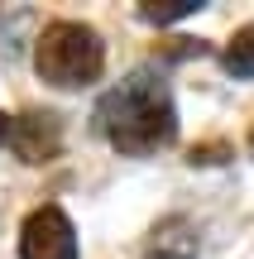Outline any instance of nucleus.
I'll use <instances>...</instances> for the list:
<instances>
[{
    "instance_id": "f257e3e1",
    "label": "nucleus",
    "mask_w": 254,
    "mask_h": 259,
    "mask_svg": "<svg viewBox=\"0 0 254 259\" xmlns=\"http://www.w3.org/2000/svg\"><path fill=\"white\" fill-rule=\"evenodd\" d=\"M96 130L111 139V149H120V154H130V158L159 154V149L173 144V135H178V111H173L168 87L154 72L125 77L120 87H111V92L101 96V106H96Z\"/></svg>"
},
{
    "instance_id": "f03ea898",
    "label": "nucleus",
    "mask_w": 254,
    "mask_h": 259,
    "mask_svg": "<svg viewBox=\"0 0 254 259\" xmlns=\"http://www.w3.org/2000/svg\"><path fill=\"white\" fill-rule=\"evenodd\" d=\"M34 67L48 87H91L106 67L101 34L91 24H77V19H53L38 34Z\"/></svg>"
},
{
    "instance_id": "7ed1b4c3",
    "label": "nucleus",
    "mask_w": 254,
    "mask_h": 259,
    "mask_svg": "<svg viewBox=\"0 0 254 259\" xmlns=\"http://www.w3.org/2000/svg\"><path fill=\"white\" fill-rule=\"evenodd\" d=\"M19 259H77V231L63 216V206L29 211L24 231H19Z\"/></svg>"
},
{
    "instance_id": "20e7f679",
    "label": "nucleus",
    "mask_w": 254,
    "mask_h": 259,
    "mask_svg": "<svg viewBox=\"0 0 254 259\" xmlns=\"http://www.w3.org/2000/svg\"><path fill=\"white\" fill-rule=\"evenodd\" d=\"M10 144L24 163H53L58 149H63V120L53 111H24L15 125H10Z\"/></svg>"
},
{
    "instance_id": "39448f33",
    "label": "nucleus",
    "mask_w": 254,
    "mask_h": 259,
    "mask_svg": "<svg viewBox=\"0 0 254 259\" xmlns=\"http://www.w3.org/2000/svg\"><path fill=\"white\" fill-rule=\"evenodd\" d=\"M197 250H201V240L187 216H163L144 240V259H197Z\"/></svg>"
},
{
    "instance_id": "423d86ee",
    "label": "nucleus",
    "mask_w": 254,
    "mask_h": 259,
    "mask_svg": "<svg viewBox=\"0 0 254 259\" xmlns=\"http://www.w3.org/2000/svg\"><path fill=\"white\" fill-rule=\"evenodd\" d=\"M221 67H226L230 77H254V24H245L235 38L226 44V53H221Z\"/></svg>"
},
{
    "instance_id": "0eeeda50",
    "label": "nucleus",
    "mask_w": 254,
    "mask_h": 259,
    "mask_svg": "<svg viewBox=\"0 0 254 259\" xmlns=\"http://www.w3.org/2000/svg\"><path fill=\"white\" fill-rule=\"evenodd\" d=\"M197 10H207V0H144L139 19H149V24H173V19L197 15Z\"/></svg>"
},
{
    "instance_id": "6e6552de",
    "label": "nucleus",
    "mask_w": 254,
    "mask_h": 259,
    "mask_svg": "<svg viewBox=\"0 0 254 259\" xmlns=\"http://www.w3.org/2000/svg\"><path fill=\"white\" fill-rule=\"evenodd\" d=\"M221 154H226V144H201V149H192L187 163H221Z\"/></svg>"
},
{
    "instance_id": "1a4fd4ad",
    "label": "nucleus",
    "mask_w": 254,
    "mask_h": 259,
    "mask_svg": "<svg viewBox=\"0 0 254 259\" xmlns=\"http://www.w3.org/2000/svg\"><path fill=\"white\" fill-rule=\"evenodd\" d=\"M10 125H15V120H10V115H0V139H10Z\"/></svg>"
},
{
    "instance_id": "9d476101",
    "label": "nucleus",
    "mask_w": 254,
    "mask_h": 259,
    "mask_svg": "<svg viewBox=\"0 0 254 259\" xmlns=\"http://www.w3.org/2000/svg\"><path fill=\"white\" fill-rule=\"evenodd\" d=\"M249 154H254V135H249Z\"/></svg>"
}]
</instances>
